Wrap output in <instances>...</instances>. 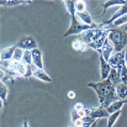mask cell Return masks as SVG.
Returning <instances> with one entry per match:
<instances>
[{"mask_svg": "<svg viewBox=\"0 0 127 127\" xmlns=\"http://www.w3.org/2000/svg\"><path fill=\"white\" fill-rule=\"evenodd\" d=\"M88 88H93L97 95L99 102H100V107L107 109L112 102L120 100L116 95V88L109 79L106 80H101L100 83H88Z\"/></svg>", "mask_w": 127, "mask_h": 127, "instance_id": "6da1fadb", "label": "cell"}, {"mask_svg": "<svg viewBox=\"0 0 127 127\" xmlns=\"http://www.w3.org/2000/svg\"><path fill=\"white\" fill-rule=\"evenodd\" d=\"M109 40L114 44V51L115 53L125 51L127 47V31H122L121 29H111L109 32Z\"/></svg>", "mask_w": 127, "mask_h": 127, "instance_id": "7a4b0ae2", "label": "cell"}, {"mask_svg": "<svg viewBox=\"0 0 127 127\" xmlns=\"http://www.w3.org/2000/svg\"><path fill=\"white\" fill-rule=\"evenodd\" d=\"M93 29H104V25L102 24H97L95 26L85 25L78 20L77 14H74V15H70V26L63 36L68 37V36H72V35H79L80 32H85V31H89V30H93Z\"/></svg>", "mask_w": 127, "mask_h": 127, "instance_id": "3957f363", "label": "cell"}, {"mask_svg": "<svg viewBox=\"0 0 127 127\" xmlns=\"http://www.w3.org/2000/svg\"><path fill=\"white\" fill-rule=\"evenodd\" d=\"M109 64L111 65V68H115L119 72V74L121 75L122 83L127 84V67H126V61H125V51L115 53L110 58Z\"/></svg>", "mask_w": 127, "mask_h": 127, "instance_id": "277c9868", "label": "cell"}, {"mask_svg": "<svg viewBox=\"0 0 127 127\" xmlns=\"http://www.w3.org/2000/svg\"><path fill=\"white\" fill-rule=\"evenodd\" d=\"M110 30H111V29H93V30L85 31L83 33L78 35V37L89 46V44H91V43L96 42L97 40H100L102 36L107 35V33L110 32Z\"/></svg>", "mask_w": 127, "mask_h": 127, "instance_id": "5b68a950", "label": "cell"}, {"mask_svg": "<svg viewBox=\"0 0 127 127\" xmlns=\"http://www.w3.org/2000/svg\"><path fill=\"white\" fill-rule=\"evenodd\" d=\"M16 47L24 49V51H32V49H36L37 48V43H36V40L33 37H24L21 38L19 42L16 43Z\"/></svg>", "mask_w": 127, "mask_h": 127, "instance_id": "8992f818", "label": "cell"}, {"mask_svg": "<svg viewBox=\"0 0 127 127\" xmlns=\"http://www.w3.org/2000/svg\"><path fill=\"white\" fill-rule=\"evenodd\" d=\"M112 52H115V51H114V44L110 42V40H109V37H107L106 41L102 44L101 49L99 51V53H100V56H102V58H104L105 61L109 62L110 58L112 57Z\"/></svg>", "mask_w": 127, "mask_h": 127, "instance_id": "52a82bcc", "label": "cell"}, {"mask_svg": "<svg viewBox=\"0 0 127 127\" xmlns=\"http://www.w3.org/2000/svg\"><path fill=\"white\" fill-rule=\"evenodd\" d=\"M110 72H111V65L109 64L107 61H105L102 58V56H100V73H101L102 80H106L109 78Z\"/></svg>", "mask_w": 127, "mask_h": 127, "instance_id": "ba28073f", "label": "cell"}, {"mask_svg": "<svg viewBox=\"0 0 127 127\" xmlns=\"http://www.w3.org/2000/svg\"><path fill=\"white\" fill-rule=\"evenodd\" d=\"M124 15H127V4L126 5H124V6H121V7H120V9H119V10H117V11H116V12L109 19V20H107V21L102 22V25H104V26H105V25H111L112 22H115L116 20H119V19L122 17Z\"/></svg>", "mask_w": 127, "mask_h": 127, "instance_id": "9c48e42d", "label": "cell"}, {"mask_svg": "<svg viewBox=\"0 0 127 127\" xmlns=\"http://www.w3.org/2000/svg\"><path fill=\"white\" fill-rule=\"evenodd\" d=\"M32 53V63L36 68L38 69H43V61H42V52L36 48V49H32L31 51Z\"/></svg>", "mask_w": 127, "mask_h": 127, "instance_id": "30bf717a", "label": "cell"}, {"mask_svg": "<svg viewBox=\"0 0 127 127\" xmlns=\"http://www.w3.org/2000/svg\"><path fill=\"white\" fill-rule=\"evenodd\" d=\"M72 47H73V49H74V51H77V52H79V53L86 52V51L89 49V46H88L84 41H82L78 36H77V37H75V40L72 42Z\"/></svg>", "mask_w": 127, "mask_h": 127, "instance_id": "8fae6325", "label": "cell"}, {"mask_svg": "<svg viewBox=\"0 0 127 127\" xmlns=\"http://www.w3.org/2000/svg\"><path fill=\"white\" fill-rule=\"evenodd\" d=\"M77 17L80 22H83L85 25H89V26H95L97 24H94L93 22V17H91V14H89V11H84V12H77Z\"/></svg>", "mask_w": 127, "mask_h": 127, "instance_id": "7c38bea8", "label": "cell"}, {"mask_svg": "<svg viewBox=\"0 0 127 127\" xmlns=\"http://www.w3.org/2000/svg\"><path fill=\"white\" fill-rule=\"evenodd\" d=\"M109 116H110V114L104 107H96V109L90 110V117H93L94 120L101 119V117H109Z\"/></svg>", "mask_w": 127, "mask_h": 127, "instance_id": "4fadbf2b", "label": "cell"}, {"mask_svg": "<svg viewBox=\"0 0 127 127\" xmlns=\"http://www.w3.org/2000/svg\"><path fill=\"white\" fill-rule=\"evenodd\" d=\"M15 49H16V46H12V47H7V48L1 49V61H12Z\"/></svg>", "mask_w": 127, "mask_h": 127, "instance_id": "5bb4252c", "label": "cell"}, {"mask_svg": "<svg viewBox=\"0 0 127 127\" xmlns=\"http://www.w3.org/2000/svg\"><path fill=\"white\" fill-rule=\"evenodd\" d=\"M33 77L42 80V82H46V83H51L52 82V78L43 70V69H38V68H33Z\"/></svg>", "mask_w": 127, "mask_h": 127, "instance_id": "9a60e30c", "label": "cell"}, {"mask_svg": "<svg viewBox=\"0 0 127 127\" xmlns=\"http://www.w3.org/2000/svg\"><path fill=\"white\" fill-rule=\"evenodd\" d=\"M116 95L120 100H127V84L125 83H120L116 86Z\"/></svg>", "mask_w": 127, "mask_h": 127, "instance_id": "2e32d148", "label": "cell"}, {"mask_svg": "<svg viewBox=\"0 0 127 127\" xmlns=\"http://www.w3.org/2000/svg\"><path fill=\"white\" fill-rule=\"evenodd\" d=\"M126 102H127V100H117V101L112 102L106 110H107V112L111 115V114H114V112H116V111H120L121 107H122Z\"/></svg>", "mask_w": 127, "mask_h": 127, "instance_id": "e0dca14e", "label": "cell"}, {"mask_svg": "<svg viewBox=\"0 0 127 127\" xmlns=\"http://www.w3.org/2000/svg\"><path fill=\"white\" fill-rule=\"evenodd\" d=\"M112 84L116 85L120 84V83H122V80H121V75L119 74V72L115 69V68H111V72H110V75H109V78H107Z\"/></svg>", "mask_w": 127, "mask_h": 127, "instance_id": "ac0fdd59", "label": "cell"}, {"mask_svg": "<svg viewBox=\"0 0 127 127\" xmlns=\"http://www.w3.org/2000/svg\"><path fill=\"white\" fill-rule=\"evenodd\" d=\"M127 1L126 0H109V1H106V2H104L102 4V12H105L109 7H111V6H115V5H121V6H124V5H126Z\"/></svg>", "mask_w": 127, "mask_h": 127, "instance_id": "d6986e66", "label": "cell"}, {"mask_svg": "<svg viewBox=\"0 0 127 127\" xmlns=\"http://www.w3.org/2000/svg\"><path fill=\"white\" fill-rule=\"evenodd\" d=\"M0 4L2 6H14L19 4H31L30 0H1Z\"/></svg>", "mask_w": 127, "mask_h": 127, "instance_id": "ffe728a7", "label": "cell"}, {"mask_svg": "<svg viewBox=\"0 0 127 127\" xmlns=\"http://www.w3.org/2000/svg\"><path fill=\"white\" fill-rule=\"evenodd\" d=\"M6 96H7V86L1 83L0 85V99H1V102L4 105H6Z\"/></svg>", "mask_w": 127, "mask_h": 127, "instance_id": "44dd1931", "label": "cell"}, {"mask_svg": "<svg viewBox=\"0 0 127 127\" xmlns=\"http://www.w3.org/2000/svg\"><path fill=\"white\" fill-rule=\"evenodd\" d=\"M121 115V110L120 111H116L114 114H111L109 117H107V127H112V125L116 122V120L119 119V116Z\"/></svg>", "mask_w": 127, "mask_h": 127, "instance_id": "7402d4cb", "label": "cell"}, {"mask_svg": "<svg viewBox=\"0 0 127 127\" xmlns=\"http://www.w3.org/2000/svg\"><path fill=\"white\" fill-rule=\"evenodd\" d=\"M24 52H25L24 49H21V48L16 47V49H15V53H14V58H12V61H16V62H22Z\"/></svg>", "mask_w": 127, "mask_h": 127, "instance_id": "603a6c76", "label": "cell"}, {"mask_svg": "<svg viewBox=\"0 0 127 127\" xmlns=\"http://www.w3.org/2000/svg\"><path fill=\"white\" fill-rule=\"evenodd\" d=\"M22 62L26 63V64H29V65L33 64V63H32V53H31V51H25V52H24Z\"/></svg>", "mask_w": 127, "mask_h": 127, "instance_id": "cb8c5ba5", "label": "cell"}, {"mask_svg": "<svg viewBox=\"0 0 127 127\" xmlns=\"http://www.w3.org/2000/svg\"><path fill=\"white\" fill-rule=\"evenodd\" d=\"M75 11L77 12H84L86 11V6H85V2L82 0H77L75 1Z\"/></svg>", "mask_w": 127, "mask_h": 127, "instance_id": "d4e9b609", "label": "cell"}, {"mask_svg": "<svg viewBox=\"0 0 127 127\" xmlns=\"http://www.w3.org/2000/svg\"><path fill=\"white\" fill-rule=\"evenodd\" d=\"M126 22H127V15H124L122 17H120L119 20H116V21L114 22V26L117 27V26H121L122 24H126Z\"/></svg>", "mask_w": 127, "mask_h": 127, "instance_id": "484cf974", "label": "cell"}, {"mask_svg": "<svg viewBox=\"0 0 127 127\" xmlns=\"http://www.w3.org/2000/svg\"><path fill=\"white\" fill-rule=\"evenodd\" d=\"M80 119H82V115H80L78 111H75V110L73 109V111H72V120H73V124L77 122V121L80 120Z\"/></svg>", "mask_w": 127, "mask_h": 127, "instance_id": "4316f807", "label": "cell"}, {"mask_svg": "<svg viewBox=\"0 0 127 127\" xmlns=\"http://www.w3.org/2000/svg\"><path fill=\"white\" fill-rule=\"evenodd\" d=\"M74 110L75 111H78L80 115H82V117H83V114H84V106H83V104H80V102H78V104H75V106H74Z\"/></svg>", "mask_w": 127, "mask_h": 127, "instance_id": "83f0119b", "label": "cell"}, {"mask_svg": "<svg viewBox=\"0 0 127 127\" xmlns=\"http://www.w3.org/2000/svg\"><path fill=\"white\" fill-rule=\"evenodd\" d=\"M68 97H69V99H74V97H75V93H74L73 90H70V91L68 93Z\"/></svg>", "mask_w": 127, "mask_h": 127, "instance_id": "f1b7e54d", "label": "cell"}, {"mask_svg": "<svg viewBox=\"0 0 127 127\" xmlns=\"http://www.w3.org/2000/svg\"><path fill=\"white\" fill-rule=\"evenodd\" d=\"M22 127H29V121H27V119L24 120V126Z\"/></svg>", "mask_w": 127, "mask_h": 127, "instance_id": "f546056e", "label": "cell"}, {"mask_svg": "<svg viewBox=\"0 0 127 127\" xmlns=\"http://www.w3.org/2000/svg\"><path fill=\"white\" fill-rule=\"evenodd\" d=\"M125 61H126V67H127V47L125 48Z\"/></svg>", "mask_w": 127, "mask_h": 127, "instance_id": "4dcf8cb0", "label": "cell"}, {"mask_svg": "<svg viewBox=\"0 0 127 127\" xmlns=\"http://www.w3.org/2000/svg\"><path fill=\"white\" fill-rule=\"evenodd\" d=\"M70 127H80V126H77V125H72Z\"/></svg>", "mask_w": 127, "mask_h": 127, "instance_id": "1f68e13d", "label": "cell"}, {"mask_svg": "<svg viewBox=\"0 0 127 127\" xmlns=\"http://www.w3.org/2000/svg\"><path fill=\"white\" fill-rule=\"evenodd\" d=\"M91 127H96V122H95V124H94V125H93Z\"/></svg>", "mask_w": 127, "mask_h": 127, "instance_id": "d6a6232c", "label": "cell"}]
</instances>
